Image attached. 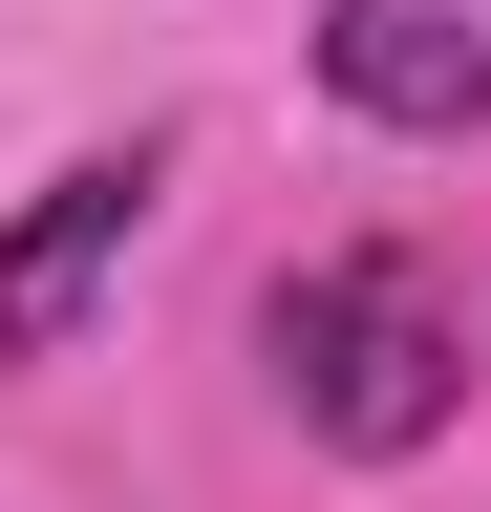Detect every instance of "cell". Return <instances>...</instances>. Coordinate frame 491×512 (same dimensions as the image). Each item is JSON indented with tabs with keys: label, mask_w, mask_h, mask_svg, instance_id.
<instances>
[{
	"label": "cell",
	"mask_w": 491,
	"mask_h": 512,
	"mask_svg": "<svg viewBox=\"0 0 491 512\" xmlns=\"http://www.w3.org/2000/svg\"><path fill=\"white\" fill-rule=\"evenodd\" d=\"M257 342H278V406L321 427L342 470H406V448L470 427V320H449L427 256H299Z\"/></svg>",
	"instance_id": "1"
},
{
	"label": "cell",
	"mask_w": 491,
	"mask_h": 512,
	"mask_svg": "<svg viewBox=\"0 0 491 512\" xmlns=\"http://www.w3.org/2000/svg\"><path fill=\"white\" fill-rule=\"evenodd\" d=\"M150 192H171V150H86V171H43L22 214H0V363H65L86 320H107V278H129V235H150Z\"/></svg>",
	"instance_id": "2"
},
{
	"label": "cell",
	"mask_w": 491,
	"mask_h": 512,
	"mask_svg": "<svg viewBox=\"0 0 491 512\" xmlns=\"http://www.w3.org/2000/svg\"><path fill=\"white\" fill-rule=\"evenodd\" d=\"M321 86L363 128L470 150V128H491V0H321Z\"/></svg>",
	"instance_id": "3"
}]
</instances>
